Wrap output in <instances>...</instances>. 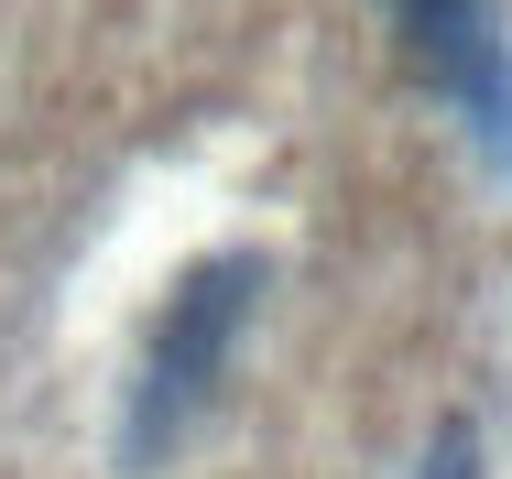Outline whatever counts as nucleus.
I'll return each instance as SVG.
<instances>
[{"label":"nucleus","mask_w":512,"mask_h":479,"mask_svg":"<svg viewBox=\"0 0 512 479\" xmlns=\"http://www.w3.org/2000/svg\"><path fill=\"white\" fill-rule=\"evenodd\" d=\"M251 305H262V251H207L197 273L175 284V305H164L153 338H142V371H131V425H120V458H131V469H153L207 403H218Z\"/></svg>","instance_id":"1"},{"label":"nucleus","mask_w":512,"mask_h":479,"mask_svg":"<svg viewBox=\"0 0 512 479\" xmlns=\"http://www.w3.org/2000/svg\"><path fill=\"white\" fill-rule=\"evenodd\" d=\"M404 33V66L447 98L469 153L512 186V0H382Z\"/></svg>","instance_id":"2"},{"label":"nucleus","mask_w":512,"mask_h":479,"mask_svg":"<svg viewBox=\"0 0 512 479\" xmlns=\"http://www.w3.org/2000/svg\"><path fill=\"white\" fill-rule=\"evenodd\" d=\"M425 479H480V436H469V425H447V436L425 447Z\"/></svg>","instance_id":"3"}]
</instances>
